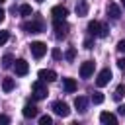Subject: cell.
<instances>
[{"instance_id": "cell-1", "label": "cell", "mask_w": 125, "mask_h": 125, "mask_svg": "<svg viewBox=\"0 0 125 125\" xmlns=\"http://www.w3.org/2000/svg\"><path fill=\"white\" fill-rule=\"evenodd\" d=\"M53 29H55V37H57V39H64V37L68 35L70 25H68L64 20H55V21H53Z\"/></svg>"}, {"instance_id": "cell-2", "label": "cell", "mask_w": 125, "mask_h": 125, "mask_svg": "<svg viewBox=\"0 0 125 125\" xmlns=\"http://www.w3.org/2000/svg\"><path fill=\"white\" fill-rule=\"evenodd\" d=\"M31 92H33V98L35 100H43V98H47V86H45V80H35L33 84H31Z\"/></svg>"}, {"instance_id": "cell-3", "label": "cell", "mask_w": 125, "mask_h": 125, "mask_svg": "<svg viewBox=\"0 0 125 125\" xmlns=\"http://www.w3.org/2000/svg\"><path fill=\"white\" fill-rule=\"evenodd\" d=\"M21 27H23L25 31H29V33H41V31L45 29V23H43L41 20H31V21H25Z\"/></svg>"}, {"instance_id": "cell-4", "label": "cell", "mask_w": 125, "mask_h": 125, "mask_svg": "<svg viewBox=\"0 0 125 125\" xmlns=\"http://www.w3.org/2000/svg\"><path fill=\"white\" fill-rule=\"evenodd\" d=\"M51 109H53V111H55L57 115H61V117H66V115L70 113V107H68V104H66V102H61V100L53 102Z\"/></svg>"}, {"instance_id": "cell-5", "label": "cell", "mask_w": 125, "mask_h": 125, "mask_svg": "<svg viewBox=\"0 0 125 125\" xmlns=\"http://www.w3.org/2000/svg\"><path fill=\"white\" fill-rule=\"evenodd\" d=\"M45 53H47V45L45 43H41V41H33L31 43V55L35 59H41Z\"/></svg>"}, {"instance_id": "cell-6", "label": "cell", "mask_w": 125, "mask_h": 125, "mask_svg": "<svg viewBox=\"0 0 125 125\" xmlns=\"http://www.w3.org/2000/svg\"><path fill=\"white\" fill-rule=\"evenodd\" d=\"M14 70H16L18 76H25V74L29 72V64H27L23 59H18V61H14Z\"/></svg>"}, {"instance_id": "cell-7", "label": "cell", "mask_w": 125, "mask_h": 125, "mask_svg": "<svg viewBox=\"0 0 125 125\" xmlns=\"http://www.w3.org/2000/svg\"><path fill=\"white\" fill-rule=\"evenodd\" d=\"M109 80H111V70H109V68H104V70H100V74H98V78H96V84L102 88V86H105Z\"/></svg>"}, {"instance_id": "cell-8", "label": "cell", "mask_w": 125, "mask_h": 125, "mask_svg": "<svg viewBox=\"0 0 125 125\" xmlns=\"http://www.w3.org/2000/svg\"><path fill=\"white\" fill-rule=\"evenodd\" d=\"M92 72H94V62H92V61H84V62L80 64V76H82V78H90Z\"/></svg>"}, {"instance_id": "cell-9", "label": "cell", "mask_w": 125, "mask_h": 125, "mask_svg": "<svg viewBox=\"0 0 125 125\" xmlns=\"http://www.w3.org/2000/svg\"><path fill=\"white\" fill-rule=\"evenodd\" d=\"M37 76H39L41 80H45V82H55V80H57V72L51 70V68H41Z\"/></svg>"}, {"instance_id": "cell-10", "label": "cell", "mask_w": 125, "mask_h": 125, "mask_svg": "<svg viewBox=\"0 0 125 125\" xmlns=\"http://www.w3.org/2000/svg\"><path fill=\"white\" fill-rule=\"evenodd\" d=\"M66 14H68V10L64 8V6H53V10H51V16H53V20H64L66 18Z\"/></svg>"}, {"instance_id": "cell-11", "label": "cell", "mask_w": 125, "mask_h": 125, "mask_svg": "<svg viewBox=\"0 0 125 125\" xmlns=\"http://www.w3.org/2000/svg\"><path fill=\"white\" fill-rule=\"evenodd\" d=\"M100 121H102L104 125H115V123H117V117H115L111 111H102V113H100Z\"/></svg>"}, {"instance_id": "cell-12", "label": "cell", "mask_w": 125, "mask_h": 125, "mask_svg": "<svg viewBox=\"0 0 125 125\" xmlns=\"http://www.w3.org/2000/svg\"><path fill=\"white\" fill-rule=\"evenodd\" d=\"M21 113H23V117H27V119H33V117H37V107L33 105V104H25L23 105V109H21Z\"/></svg>"}, {"instance_id": "cell-13", "label": "cell", "mask_w": 125, "mask_h": 125, "mask_svg": "<svg viewBox=\"0 0 125 125\" xmlns=\"http://www.w3.org/2000/svg\"><path fill=\"white\" fill-rule=\"evenodd\" d=\"M107 16H109L111 20H119V18H121V8L111 2V4L107 6Z\"/></svg>"}, {"instance_id": "cell-14", "label": "cell", "mask_w": 125, "mask_h": 125, "mask_svg": "<svg viewBox=\"0 0 125 125\" xmlns=\"http://www.w3.org/2000/svg\"><path fill=\"white\" fill-rule=\"evenodd\" d=\"M62 88H64L66 94L76 92V80H74V78H62Z\"/></svg>"}, {"instance_id": "cell-15", "label": "cell", "mask_w": 125, "mask_h": 125, "mask_svg": "<svg viewBox=\"0 0 125 125\" xmlns=\"http://www.w3.org/2000/svg\"><path fill=\"white\" fill-rule=\"evenodd\" d=\"M88 8H90L88 6V0H78V4H76V16H80V18L86 16L88 14Z\"/></svg>"}, {"instance_id": "cell-16", "label": "cell", "mask_w": 125, "mask_h": 125, "mask_svg": "<svg viewBox=\"0 0 125 125\" xmlns=\"http://www.w3.org/2000/svg\"><path fill=\"white\" fill-rule=\"evenodd\" d=\"M100 31H102V23L100 21H90L88 23V33L90 35H98L100 37Z\"/></svg>"}, {"instance_id": "cell-17", "label": "cell", "mask_w": 125, "mask_h": 125, "mask_svg": "<svg viewBox=\"0 0 125 125\" xmlns=\"http://www.w3.org/2000/svg\"><path fill=\"white\" fill-rule=\"evenodd\" d=\"M74 107H76L78 111H86V107H88V100H86L84 96H78V98L74 100Z\"/></svg>"}, {"instance_id": "cell-18", "label": "cell", "mask_w": 125, "mask_h": 125, "mask_svg": "<svg viewBox=\"0 0 125 125\" xmlns=\"http://www.w3.org/2000/svg\"><path fill=\"white\" fill-rule=\"evenodd\" d=\"M14 86H16L14 78H4V80H2V90H4V92H12Z\"/></svg>"}, {"instance_id": "cell-19", "label": "cell", "mask_w": 125, "mask_h": 125, "mask_svg": "<svg viewBox=\"0 0 125 125\" xmlns=\"http://www.w3.org/2000/svg\"><path fill=\"white\" fill-rule=\"evenodd\" d=\"M123 94H125V84H119V86L115 88V92H113V100L119 102V100L123 98Z\"/></svg>"}, {"instance_id": "cell-20", "label": "cell", "mask_w": 125, "mask_h": 125, "mask_svg": "<svg viewBox=\"0 0 125 125\" xmlns=\"http://www.w3.org/2000/svg\"><path fill=\"white\" fill-rule=\"evenodd\" d=\"M12 62H14V57H12V55H4V57H2V68H10V66H14Z\"/></svg>"}, {"instance_id": "cell-21", "label": "cell", "mask_w": 125, "mask_h": 125, "mask_svg": "<svg viewBox=\"0 0 125 125\" xmlns=\"http://www.w3.org/2000/svg\"><path fill=\"white\" fill-rule=\"evenodd\" d=\"M20 14L25 16V18L31 16V6H29V4H21V6H20Z\"/></svg>"}, {"instance_id": "cell-22", "label": "cell", "mask_w": 125, "mask_h": 125, "mask_svg": "<svg viewBox=\"0 0 125 125\" xmlns=\"http://www.w3.org/2000/svg\"><path fill=\"white\" fill-rule=\"evenodd\" d=\"M92 102H94V104H102V102H104V94H102V92H94V94H92Z\"/></svg>"}, {"instance_id": "cell-23", "label": "cell", "mask_w": 125, "mask_h": 125, "mask_svg": "<svg viewBox=\"0 0 125 125\" xmlns=\"http://www.w3.org/2000/svg\"><path fill=\"white\" fill-rule=\"evenodd\" d=\"M39 123H41V125H51V123H53V117H51V115H41V117H39Z\"/></svg>"}, {"instance_id": "cell-24", "label": "cell", "mask_w": 125, "mask_h": 125, "mask_svg": "<svg viewBox=\"0 0 125 125\" xmlns=\"http://www.w3.org/2000/svg\"><path fill=\"white\" fill-rule=\"evenodd\" d=\"M64 57H66V61H74V57H76V49H68L66 53H64Z\"/></svg>"}, {"instance_id": "cell-25", "label": "cell", "mask_w": 125, "mask_h": 125, "mask_svg": "<svg viewBox=\"0 0 125 125\" xmlns=\"http://www.w3.org/2000/svg\"><path fill=\"white\" fill-rule=\"evenodd\" d=\"M10 39V31H0V47Z\"/></svg>"}, {"instance_id": "cell-26", "label": "cell", "mask_w": 125, "mask_h": 125, "mask_svg": "<svg viewBox=\"0 0 125 125\" xmlns=\"http://www.w3.org/2000/svg\"><path fill=\"white\" fill-rule=\"evenodd\" d=\"M51 55H53V59H55V61H59V59L62 57V53H61L59 49H53V51H51Z\"/></svg>"}, {"instance_id": "cell-27", "label": "cell", "mask_w": 125, "mask_h": 125, "mask_svg": "<svg viewBox=\"0 0 125 125\" xmlns=\"http://www.w3.org/2000/svg\"><path fill=\"white\" fill-rule=\"evenodd\" d=\"M117 51H119V53H125V39H121V41L117 43Z\"/></svg>"}, {"instance_id": "cell-28", "label": "cell", "mask_w": 125, "mask_h": 125, "mask_svg": "<svg viewBox=\"0 0 125 125\" xmlns=\"http://www.w3.org/2000/svg\"><path fill=\"white\" fill-rule=\"evenodd\" d=\"M107 31H109V29H107V25H104V23H102V31H100V37H105V35H107Z\"/></svg>"}, {"instance_id": "cell-29", "label": "cell", "mask_w": 125, "mask_h": 125, "mask_svg": "<svg viewBox=\"0 0 125 125\" xmlns=\"http://www.w3.org/2000/svg\"><path fill=\"white\" fill-rule=\"evenodd\" d=\"M0 123H2V125H8V123H10V117H8V115H0Z\"/></svg>"}, {"instance_id": "cell-30", "label": "cell", "mask_w": 125, "mask_h": 125, "mask_svg": "<svg viewBox=\"0 0 125 125\" xmlns=\"http://www.w3.org/2000/svg\"><path fill=\"white\" fill-rule=\"evenodd\" d=\"M92 45H94L92 39H86V41H84V47H86V49H92Z\"/></svg>"}, {"instance_id": "cell-31", "label": "cell", "mask_w": 125, "mask_h": 125, "mask_svg": "<svg viewBox=\"0 0 125 125\" xmlns=\"http://www.w3.org/2000/svg\"><path fill=\"white\" fill-rule=\"evenodd\" d=\"M117 66H119V68H125V59H119V61H117Z\"/></svg>"}, {"instance_id": "cell-32", "label": "cell", "mask_w": 125, "mask_h": 125, "mask_svg": "<svg viewBox=\"0 0 125 125\" xmlns=\"http://www.w3.org/2000/svg\"><path fill=\"white\" fill-rule=\"evenodd\" d=\"M4 18H6V12H4V10H2V8H0V23H2V21H4Z\"/></svg>"}, {"instance_id": "cell-33", "label": "cell", "mask_w": 125, "mask_h": 125, "mask_svg": "<svg viewBox=\"0 0 125 125\" xmlns=\"http://www.w3.org/2000/svg\"><path fill=\"white\" fill-rule=\"evenodd\" d=\"M117 109H119V113H121V115H125V105H119Z\"/></svg>"}, {"instance_id": "cell-34", "label": "cell", "mask_w": 125, "mask_h": 125, "mask_svg": "<svg viewBox=\"0 0 125 125\" xmlns=\"http://www.w3.org/2000/svg\"><path fill=\"white\" fill-rule=\"evenodd\" d=\"M121 6H123V8H125V0H121Z\"/></svg>"}, {"instance_id": "cell-35", "label": "cell", "mask_w": 125, "mask_h": 125, "mask_svg": "<svg viewBox=\"0 0 125 125\" xmlns=\"http://www.w3.org/2000/svg\"><path fill=\"white\" fill-rule=\"evenodd\" d=\"M4 2H6V0H0V4H4Z\"/></svg>"}, {"instance_id": "cell-36", "label": "cell", "mask_w": 125, "mask_h": 125, "mask_svg": "<svg viewBox=\"0 0 125 125\" xmlns=\"http://www.w3.org/2000/svg\"><path fill=\"white\" fill-rule=\"evenodd\" d=\"M37 2H43V0H37Z\"/></svg>"}]
</instances>
